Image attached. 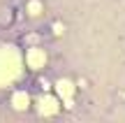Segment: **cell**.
Segmentation results:
<instances>
[{
  "mask_svg": "<svg viewBox=\"0 0 125 123\" xmlns=\"http://www.w3.org/2000/svg\"><path fill=\"white\" fill-rule=\"evenodd\" d=\"M26 60H28V65H30L32 70H40V65H44V60H46V56L42 54V51H28V56H26Z\"/></svg>",
  "mask_w": 125,
  "mask_h": 123,
  "instance_id": "cell-1",
  "label": "cell"
},
{
  "mask_svg": "<svg viewBox=\"0 0 125 123\" xmlns=\"http://www.w3.org/2000/svg\"><path fill=\"white\" fill-rule=\"evenodd\" d=\"M14 107H16V109L28 107V95L26 93H16V95H14Z\"/></svg>",
  "mask_w": 125,
  "mask_h": 123,
  "instance_id": "cell-2",
  "label": "cell"
}]
</instances>
